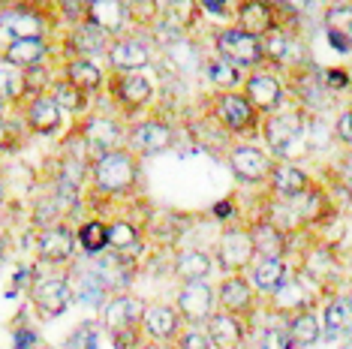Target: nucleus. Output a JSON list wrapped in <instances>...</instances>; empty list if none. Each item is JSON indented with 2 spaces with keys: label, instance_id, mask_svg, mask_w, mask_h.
Masks as SVG:
<instances>
[{
  "label": "nucleus",
  "instance_id": "de8ad7c7",
  "mask_svg": "<svg viewBox=\"0 0 352 349\" xmlns=\"http://www.w3.org/2000/svg\"><path fill=\"white\" fill-rule=\"evenodd\" d=\"M163 349H178V346H163Z\"/></svg>",
  "mask_w": 352,
  "mask_h": 349
},
{
  "label": "nucleus",
  "instance_id": "a19ab883",
  "mask_svg": "<svg viewBox=\"0 0 352 349\" xmlns=\"http://www.w3.org/2000/svg\"><path fill=\"white\" fill-rule=\"evenodd\" d=\"M67 349H97V328L91 322L78 325L67 340Z\"/></svg>",
  "mask_w": 352,
  "mask_h": 349
},
{
  "label": "nucleus",
  "instance_id": "39448f33",
  "mask_svg": "<svg viewBox=\"0 0 352 349\" xmlns=\"http://www.w3.org/2000/svg\"><path fill=\"white\" fill-rule=\"evenodd\" d=\"M256 289L250 286V280H247V274H226L220 280L217 286V311L223 313H232L238 316L241 322L250 325L253 313H256Z\"/></svg>",
  "mask_w": 352,
  "mask_h": 349
},
{
  "label": "nucleus",
  "instance_id": "4be33fe9",
  "mask_svg": "<svg viewBox=\"0 0 352 349\" xmlns=\"http://www.w3.org/2000/svg\"><path fill=\"white\" fill-rule=\"evenodd\" d=\"M211 271H214V259L199 247L178 250V256H175V277L181 283H205Z\"/></svg>",
  "mask_w": 352,
  "mask_h": 349
},
{
  "label": "nucleus",
  "instance_id": "e433bc0d",
  "mask_svg": "<svg viewBox=\"0 0 352 349\" xmlns=\"http://www.w3.org/2000/svg\"><path fill=\"white\" fill-rule=\"evenodd\" d=\"M67 82L69 85H76L78 91H94V87H97L100 82H102V73L97 69V63L94 60H73L69 63V69H67Z\"/></svg>",
  "mask_w": 352,
  "mask_h": 349
},
{
  "label": "nucleus",
  "instance_id": "c756f323",
  "mask_svg": "<svg viewBox=\"0 0 352 349\" xmlns=\"http://www.w3.org/2000/svg\"><path fill=\"white\" fill-rule=\"evenodd\" d=\"M325 30L334 49L346 54L352 49V6H331L325 12Z\"/></svg>",
  "mask_w": 352,
  "mask_h": 349
},
{
  "label": "nucleus",
  "instance_id": "aec40b11",
  "mask_svg": "<svg viewBox=\"0 0 352 349\" xmlns=\"http://www.w3.org/2000/svg\"><path fill=\"white\" fill-rule=\"evenodd\" d=\"M250 238L256 247V259H286V253H289V235L280 232L265 217L250 223Z\"/></svg>",
  "mask_w": 352,
  "mask_h": 349
},
{
  "label": "nucleus",
  "instance_id": "f03ea898",
  "mask_svg": "<svg viewBox=\"0 0 352 349\" xmlns=\"http://www.w3.org/2000/svg\"><path fill=\"white\" fill-rule=\"evenodd\" d=\"M256 262L250 226H229L217 238V265L226 274H244Z\"/></svg>",
  "mask_w": 352,
  "mask_h": 349
},
{
  "label": "nucleus",
  "instance_id": "bb28decb",
  "mask_svg": "<svg viewBox=\"0 0 352 349\" xmlns=\"http://www.w3.org/2000/svg\"><path fill=\"white\" fill-rule=\"evenodd\" d=\"M286 335H289L295 349H307L322 337V319H319L316 311L295 313L292 319H286Z\"/></svg>",
  "mask_w": 352,
  "mask_h": 349
},
{
  "label": "nucleus",
  "instance_id": "dca6fc26",
  "mask_svg": "<svg viewBox=\"0 0 352 349\" xmlns=\"http://www.w3.org/2000/svg\"><path fill=\"white\" fill-rule=\"evenodd\" d=\"M205 331L211 337L214 349H241L247 340V322L223 311H214V316L205 322Z\"/></svg>",
  "mask_w": 352,
  "mask_h": 349
},
{
  "label": "nucleus",
  "instance_id": "9d476101",
  "mask_svg": "<svg viewBox=\"0 0 352 349\" xmlns=\"http://www.w3.org/2000/svg\"><path fill=\"white\" fill-rule=\"evenodd\" d=\"M217 52H220V58L235 63L238 69L241 67H256V63L265 58V52H262V39L244 34L241 27L223 30V34L217 36Z\"/></svg>",
  "mask_w": 352,
  "mask_h": 349
},
{
  "label": "nucleus",
  "instance_id": "f8f14e48",
  "mask_svg": "<svg viewBox=\"0 0 352 349\" xmlns=\"http://www.w3.org/2000/svg\"><path fill=\"white\" fill-rule=\"evenodd\" d=\"M102 325H106L109 335H118V331L126 328H142V313H145V304H142L135 295H126V292H118L106 301L102 307Z\"/></svg>",
  "mask_w": 352,
  "mask_h": 349
},
{
  "label": "nucleus",
  "instance_id": "c9c22d12",
  "mask_svg": "<svg viewBox=\"0 0 352 349\" xmlns=\"http://www.w3.org/2000/svg\"><path fill=\"white\" fill-rule=\"evenodd\" d=\"M25 91H28L25 69H19L15 63L3 60V63H0V97H3V100H19Z\"/></svg>",
  "mask_w": 352,
  "mask_h": 349
},
{
  "label": "nucleus",
  "instance_id": "a211bd4d",
  "mask_svg": "<svg viewBox=\"0 0 352 349\" xmlns=\"http://www.w3.org/2000/svg\"><path fill=\"white\" fill-rule=\"evenodd\" d=\"M172 139H175L172 126L163 121H142V124H135L130 130V136H126L133 154H160V150H166L172 145Z\"/></svg>",
  "mask_w": 352,
  "mask_h": 349
},
{
  "label": "nucleus",
  "instance_id": "5701e85b",
  "mask_svg": "<svg viewBox=\"0 0 352 349\" xmlns=\"http://www.w3.org/2000/svg\"><path fill=\"white\" fill-rule=\"evenodd\" d=\"M322 337L334 340L352 328V295H334L322 307Z\"/></svg>",
  "mask_w": 352,
  "mask_h": 349
},
{
  "label": "nucleus",
  "instance_id": "423d86ee",
  "mask_svg": "<svg viewBox=\"0 0 352 349\" xmlns=\"http://www.w3.org/2000/svg\"><path fill=\"white\" fill-rule=\"evenodd\" d=\"M175 311L181 313L184 325H202L217 311V292L205 283H181L178 298H175Z\"/></svg>",
  "mask_w": 352,
  "mask_h": 349
},
{
  "label": "nucleus",
  "instance_id": "c03bdc74",
  "mask_svg": "<svg viewBox=\"0 0 352 349\" xmlns=\"http://www.w3.org/2000/svg\"><path fill=\"white\" fill-rule=\"evenodd\" d=\"M199 3L211 15H229V0H199Z\"/></svg>",
  "mask_w": 352,
  "mask_h": 349
},
{
  "label": "nucleus",
  "instance_id": "393cba45",
  "mask_svg": "<svg viewBox=\"0 0 352 349\" xmlns=\"http://www.w3.org/2000/svg\"><path fill=\"white\" fill-rule=\"evenodd\" d=\"M109 58H111V67L115 69H142L151 60V45L145 39L126 36V39H118V43L111 45Z\"/></svg>",
  "mask_w": 352,
  "mask_h": 349
},
{
  "label": "nucleus",
  "instance_id": "412c9836",
  "mask_svg": "<svg viewBox=\"0 0 352 349\" xmlns=\"http://www.w3.org/2000/svg\"><path fill=\"white\" fill-rule=\"evenodd\" d=\"M238 27L256 39H265L268 34H274L277 25H274L271 3H265V0H247V3H241V10H238Z\"/></svg>",
  "mask_w": 352,
  "mask_h": 349
},
{
  "label": "nucleus",
  "instance_id": "49530a36",
  "mask_svg": "<svg viewBox=\"0 0 352 349\" xmlns=\"http://www.w3.org/2000/svg\"><path fill=\"white\" fill-rule=\"evenodd\" d=\"M0 202H3V184H0Z\"/></svg>",
  "mask_w": 352,
  "mask_h": 349
},
{
  "label": "nucleus",
  "instance_id": "a18cd8bd",
  "mask_svg": "<svg viewBox=\"0 0 352 349\" xmlns=\"http://www.w3.org/2000/svg\"><path fill=\"white\" fill-rule=\"evenodd\" d=\"M328 85H334V87L346 85V73H340V69H331V73H328Z\"/></svg>",
  "mask_w": 352,
  "mask_h": 349
},
{
  "label": "nucleus",
  "instance_id": "7c9ffc66",
  "mask_svg": "<svg viewBox=\"0 0 352 349\" xmlns=\"http://www.w3.org/2000/svg\"><path fill=\"white\" fill-rule=\"evenodd\" d=\"M0 30H6L12 39H39V34L45 30L43 19L28 10H12L0 15Z\"/></svg>",
  "mask_w": 352,
  "mask_h": 349
},
{
  "label": "nucleus",
  "instance_id": "6e6552de",
  "mask_svg": "<svg viewBox=\"0 0 352 349\" xmlns=\"http://www.w3.org/2000/svg\"><path fill=\"white\" fill-rule=\"evenodd\" d=\"M187 328L181 319V313L175 311V304H163V301H154V304H145V313H142V331H145L148 340L163 346H175V340L181 337V331Z\"/></svg>",
  "mask_w": 352,
  "mask_h": 349
},
{
  "label": "nucleus",
  "instance_id": "72a5a7b5",
  "mask_svg": "<svg viewBox=\"0 0 352 349\" xmlns=\"http://www.w3.org/2000/svg\"><path fill=\"white\" fill-rule=\"evenodd\" d=\"M45 52L49 49H45L39 39H12L10 49H6V60L15 63L19 69H30V67H36V63H43Z\"/></svg>",
  "mask_w": 352,
  "mask_h": 349
},
{
  "label": "nucleus",
  "instance_id": "473e14b6",
  "mask_svg": "<svg viewBox=\"0 0 352 349\" xmlns=\"http://www.w3.org/2000/svg\"><path fill=\"white\" fill-rule=\"evenodd\" d=\"M78 247H82L87 256H102L109 250V223L102 220H87V223L78 226Z\"/></svg>",
  "mask_w": 352,
  "mask_h": 349
},
{
  "label": "nucleus",
  "instance_id": "ddd939ff",
  "mask_svg": "<svg viewBox=\"0 0 352 349\" xmlns=\"http://www.w3.org/2000/svg\"><path fill=\"white\" fill-rule=\"evenodd\" d=\"M301 133H304L301 117L298 115H286V112L271 115L265 121V126H262V136H265L268 148H271V157H280V160L289 154V148L301 139Z\"/></svg>",
  "mask_w": 352,
  "mask_h": 349
},
{
  "label": "nucleus",
  "instance_id": "f704fd0d",
  "mask_svg": "<svg viewBox=\"0 0 352 349\" xmlns=\"http://www.w3.org/2000/svg\"><path fill=\"white\" fill-rule=\"evenodd\" d=\"M139 244H142V232L135 223H130V220H115V223H109V247L115 253L130 256V253L139 250Z\"/></svg>",
  "mask_w": 352,
  "mask_h": 349
},
{
  "label": "nucleus",
  "instance_id": "b1692460",
  "mask_svg": "<svg viewBox=\"0 0 352 349\" xmlns=\"http://www.w3.org/2000/svg\"><path fill=\"white\" fill-rule=\"evenodd\" d=\"M85 19H87V25L106 30V34H115V30H121L126 19V6H124V0H87Z\"/></svg>",
  "mask_w": 352,
  "mask_h": 349
},
{
  "label": "nucleus",
  "instance_id": "1a4fd4ad",
  "mask_svg": "<svg viewBox=\"0 0 352 349\" xmlns=\"http://www.w3.org/2000/svg\"><path fill=\"white\" fill-rule=\"evenodd\" d=\"M214 112H217V121L226 126L229 133H238V136L253 133L256 124H259V112L250 106V100H247L244 93H235V91L220 93Z\"/></svg>",
  "mask_w": 352,
  "mask_h": 349
},
{
  "label": "nucleus",
  "instance_id": "f257e3e1",
  "mask_svg": "<svg viewBox=\"0 0 352 349\" xmlns=\"http://www.w3.org/2000/svg\"><path fill=\"white\" fill-rule=\"evenodd\" d=\"M91 174H94V187H97L100 193L124 196L139 184V163H135L133 150L118 148V150H109V154L97 157Z\"/></svg>",
  "mask_w": 352,
  "mask_h": 349
},
{
  "label": "nucleus",
  "instance_id": "a878e982",
  "mask_svg": "<svg viewBox=\"0 0 352 349\" xmlns=\"http://www.w3.org/2000/svg\"><path fill=\"white\" fill-rule=\"evenodd\" d=\"M28 126L39 136H52L60 126V106L52 100V93H39L28 109Z\"/></svg>",
  "mask_w": 352,
  "mask_h": 349
},
{
  "label": "nucleus",
  "instance_id": "7ed1b4c3",
  "mask_svg": "<svg viewBox=\"0 0 352 349\" xmlns=\"http://www.w3.org/2000/svg\"><path fill=\"white\" fill-rule=\"evenodd\" d=\"M30 304L36 307V313L43 319H54V316H63L73 304V286L63 277H36L28 289Z\"/></svg>",
  "mask_w": 352,
  "mask_h": 349
},
{
  "label": "nucleus",
  "instance_id": "4468645a",
  "mask_svg": "<svg viewBox=\"0 0 352 349\" xmlns=\"http://www.w3.org/2000/svg\"><path fill=\"white\" fill-rule=\"evenodd\" d=\"M268 187L277 199H295V196L307 193V190L314 187V181H310V174L304 172L301 166H295L289 160H277L274 169H271Z\"/></svg>",
  "mask_w": 352,
  "mask_h": 349
},
{
  "label": "nucleus",
  "instance_id": "f3484780",
  "mask_svg": "<svg viewBox=\"0 0 352 349\" xmlns=\"http://www.w3.org/2000/svg\"><path fill=\"white\" fill-rule=\"evenodd\" d=\"M82 139L91 150H97V157H102V154H109V150L121 148L124 130H121V124L111 121V117L94 115L91 121H85V126H82Z\"/></svg>",
  "mask_w": 352,
  "mask_h": 349
},
{
  "label": "nucleus",
  "instance_id": "6ab92c4d",
  "mask_svg": "<svg viewBox=\"0 0 352 349\" xmlns=\"http://www.w3.org/2000/svg\"><path fill=\"white\" fill-rule=\"evenodd\" d=\"M289 265L286 259H256L247 271V280L256 289V295H274V292L289 280Z\"/></svg>",
  "mask_w": 352,
  "mask_h": 349
},
{
  "label": "nucleus",
  "instance_id": "2f4dec72",
  "mask_svg": "<svg viewBox=\"0 0 352 349\" xmlns=\"http://www.w3.org/2000/svg\"><path fill=\"white\" fill-rule=\"evenodd\" d=\"M69 45L82 54V60H91L94 54H102V52L111 49V45H109V34H106V30H100V27H94V25L76 27V34L69 36Z\"/></svg>",
  "mask_w": 352,
  "mask_h": 349
},
{
  "label": "nucleus",
  "instance_id": "0eeeda50",
  "mask_svg": "<svg viewBox=\"0 0 352 349\" xmlns=\"http://www.w3.org/2000/svg\"><path fill=\"white\" fill-rule=\"evenodd\" d=\"M274 157L256 145H235L229 150V169L241 184H268Z\"/></svg>",
  "mask_w": 352,
  "mask_h": 349
},
{
  "label": "nucleus",
  "instance_id": "37998d69",
  "mask_svg": "<svg viewBox=\"0 0 352 349\" xmlns=\"http://www.w3.org/2000/svg\"><path fill=\"white\" fill-rule=\"evenodd\" d=\"M334 136H338L343 145H352V112H343L334 124Z\"/></svg>",
  "mask_w": 352,
  "mask_h": 349
},
{
  "label": "nucleus",
  "instance_id": "09e8293b",
  "mask_svg": "<svg viewBox=\"0 0 352 349\" xmlns=\"http://www.w3.org/2000/svg\"><path fill=\"white\" fill-rule=\"evenodd\" d=\"M349 166H352V154H349Z\"/></svg>",
  "mask_w": 352,
  "mask_h": 349
},
{
  "label": "nucleus",
  "instance_id": "ea45409f",
  "mask_svg": "<svg viewBox=\"0 0 352 349\" xmlns=\"http://www.w3.org/2000/svg\"><path fill=\"white\" fill-rule=\"evenodd\" d=\"M175 346L178 349H214L211 337H208V331L202 325H187V328L181 331V337L175 340Z\"/></svg>",
  "mask_w": 352,
  "mask_h": 349
},
{
  "label": "nucleus",
  "instance_id": "4c0bfd02",
  "mask_svg": "<svg viewBox=\"0 0 352 349\" xmlns=\"http://www.w3.org/2000/svg\"><path fill=\"white\" fill-rule=\"evenodd\" d=\"M208 78H211L217 87H226V91H232L238 82H241V73H238V67L235 63H229L226 58H214V60H208Z\"/></svg>",
  "mask_w": 352,
  "mask_h": 349
},
{
  "label": "nucleus",
  "instance_id": "79ce46f5",
  "mask_svg": "<svg viewBox=\"0 0 352 349\" xmlns=\"http://www.w3.org/2000/svg\"><path fill=\"white\" fill-rule=\"evenodd\" d=\"M256 349H295V346H292L289 335H286V325H283V328H265L262 331Z\"/></svg>",
  "mask_w": 352,
  "mask_h": 349
},
{
  "label": "nucleus",
  "instance_id": "58836bf2",
  "mask_svg": "<svg viewBox=\"0 0 352 349\" xmlns=\"http://www.w3.org/2000/svg\"><path fill=\"white\" fill-rule=\"evenodd\" d=\"M52 100L60 106V112H82L85 109V91H78V87L69 82H60L54 87Z\"/></svg>",
  "mask_w": 352,
  "mask_h": 349
},
{
  "label": "nucleus",
  "instance_id": "c85d7f7f",
  "mask_svg": "<svg viewBox=\"0 0 352 349\" xmlns=\"http://www.w3.org/2000/svg\"><path fill=\"white\" fill-rule=\"evenodd\" d=\"M73 295L82 301V304L100 307V311H102V307H106V301L115 295V292H111L109 283L97 274V268H91V271H82V274H78V283L73 286Z\"/></svg>",
  "mask_w": 352,
  "mask_h": 349
},
{
  "label": "nucleus",
  "instance_id": "cd10ccee",
  "mask_svg": "<svg viewBox=\"0 0 352 349\" xmlns=\"http://www.w3.org/2000/svg\"><path fill=\"white\" fill-rule=\"evenodd\" d=\"M151 93H154V87H151L148 78L139 76V73H126L115 82V97L124 109H130V112L145 106V102L151 100Z\"/></svg>",
  "mask_w": 352,
  "mask_h": 349
},
{
  "label": "nucleus",
  "instance_id": "9b49d317",
  "mask_svg": "<svg viewBox=\"0 0 352 349\" xmlns=\"http://www.w3.org/2000/svg\"><path fill=\"white\" fill-rule=\"evenodd\" d=\"M76 247H78V238H76L73 229H67L60 223L39 229L36 253H39V259L49 262V265H63V262H69L76 256Z\"/></svg>",
  "mask_w": 352,
  "mask_h": 349
},
{
  "label": "nucleus",
  "instance_id": "2eb2a0df",
  "mask_svg": "<svg viewBox=\"0 0 352 349\" xmlns=\"http://www.w3.org/2000/svg\"><path fill=\"white\" fill-rule=\"evenodd\" d=\"M244 97L250 100V106L256 109V112H277L280 102H283V85L277 82L271 73H253L250 78L244 82Z\"/></svg>",
  "mask_w": 352,
  "mask_h": 349
},
{
  "label": "nucleus",
  "instance_id": "20e7f679",
  "mask_svg": "<svg viewBox=\"0 0 352 349\" xmlns=\"http://www.w3.org/2000/svg\"><path fill=\"white\" fill-rule=\"evenodd\" d=\"M310 289H319L310 277H304L301 271L292 274L274 295H268V311L280 316V319H292L295 313L314 311V292Z\"/></svg>",
  "mask_w": 352,
  "mask_h": 349
}]
</instances>
